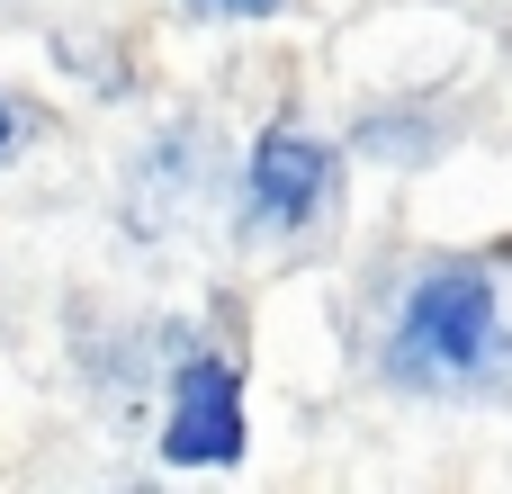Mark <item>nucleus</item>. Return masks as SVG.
<instances>
[{
    "label": "nucleus",
    "instance_id": "1",
    "mask_svg": "<svg viewBox=\"0 0 512 494\" xmlns=\"http://www.w3.org/2000/svg\"><path fill=\"white\" fill-rule=\"evenodd\" d=\"M378 369L405 396H486L512 378V288L495 261H423L396 306H387V342Z\"/></svg>",
    "mask_w": 512,
    "mask_h": 494
},
{
    "label": "nucleus",
    "instance_id": "2",
    "mask_svg": "<svg viewBox=\"0 0 512 494\" xmlns=\"http://www.w3.org/2000/svg\"><path fill=\"white\" fill-rule=\"evenodd\" d=\"M342 198V153L306 126H261L252 153H243V234L261 243H288V234H315Z\"/></svg>",
    "mask_w": 512,
    "mask_h": 494
},
{
    "label": "nucleus",
    "instance_id": "3",
    "mask_svg": "<svg viewBox=\"0 0 512 494\" xmlns=\"http://www.w3.org/2000/svg\"><path fill=\"white\" fill-rule=\"evenodd\" d=\"M252 423H243V369L216 351H189L171 369V405H162V468H243Z\"/></svg>",
    "mask_w": 512,
    "mask_h": 494
},
{
    "label": "nucleus",
    "instance_id": "4",
    "mask_svg": "<svg viewBox=\"0 0 512 494\" xmlns=\"http://www.w3.org/2000/svg\"><path fill=\"white\" fill-rule=\"evenodd\" d=\"M198 18H225V27H252V18H270L279 0H189Z\"/></svg>",
    "mask_w": 512,
    "mask_h": 494
},
{
    "label": "nucleus",
    "instance_id": "5",
    "mask_svg": "<svg viewBox=\"0 0 512 494\" xmlns=\"http://www.w3.org/2000/svg\"><path fill=\"white\" fill-rule=\"evenodd\" d=\"M18 144V108H9V90H0V153Z\"/></svg>",
    "mask_w": 512,
    "mask_h": 494
}]
</instances>
